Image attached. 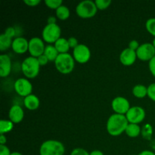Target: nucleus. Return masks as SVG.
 Instances as JSON below:
<instances>
[{
	"label": "nucleus",
	"mask_w": 155,
	"mask_h": 155,
	"mask_svg": "<svg viewBox=\"0 0 155 155\" xmlns=\"http://www.w3.org/2000/svg\"><path fill=\"white\" fill-rule=\"evenodd\" d=\"M37 60H38V61H39L40 66H44V65L47 64V63L49 61H48V59L47 58L46 56H45L44 54H42V55H40L39 57H38Z\"/></svg>",
	"instance_id": "35"
},
{
	"label": "nucleus",
	"mask_w": 155,
	"mask_h": 155,
	"mask_svg": "<svg viewBox=\"0 0 155 155\" xmlns=\"http://www.w3.org/2000/svg\"><path fill=\"white\" fill-rule=\"evenodd\" d=\"M24 104L26 108H27L28 110H35L39 107L40 101H39V98L36 95L30 94V95H27V97L24 98Z\"/></svg>",
	"instance_id": "17"
},
{
	"label": "nucleus",
	"mask_w": 155,
	"mask_h": 155,
	"mask_svg": "<svg viewBox=\"0 0 155 155\" xmlns=\"http://www.w3.org/2000/svg\"><path fill=\"white\" fill-rule=\"evenodd\" d=\"M4 33H5L7 36H8L9 37L13 38L15 36H17V31L16 28L15 27H9L8 28L5 29Z\"/></svg>",
	"instance_id": "31"
},
{
	"label": "nucleus",
	"mask_w": 155,
	"mask_h": 155,
	"mask_svg": "<svg viewBox=\"0 0 155 155\" xmlns=\"http://www.w3.org/2000/svg\"><path fill=\"white\" fill-rule=\"evenodd\" d=\"M56 18H58L61 21H66L68 19L71 15L70 9L64 5H62L58 9H56Z\"/></svg>",
	"instance_id": "22"
},
{
	"label": "nucleus",
	"mask_w": 155,
	"mask_h": 155,
	"mask_svg": "<svg viewBox=\"0 0 155 155\" xmlns=\"http://www.w3.org/2000/svg\"><path fill=\"white\" fill-rule=\"evenodd\" d=\"M68 43H69V45H70V48H75L77 46V45H79V42L78 40H77V39L76 37H74V36H71V37H70L69 39H68Z\"/></svg>",
	"instance_id": "32"
},
{
	"label": "nucleus",
	"mask_w": 155,
	"mask_h": 155,
	"mask_svg": "<svg viewBox=\"0 0 155 155\" xmlns=\"http://www.w3.org/2000/svg\"><path fill=\"white\" fill-rule=\"evenodd\" d=\"M54 47L59 54H64V53H68V51L71 48H70L69 43H68V40L65 38L61 37L56 41L54 43Z\"/></svg>",
	"instance_id": "18"
},
{
	"label": "nucleus",
	"mask_w": 155,
	"mask_h": 155,
	"mask_svg": "<svg viewBox=\"0 0 155 155\" xmlns=\"http://www.w3.org/2000/svg\"><path fill=\"white\" fill-rule=\"evenodd\" d=\"M12 152L6 145H0V155H11Z\"/></svg>",
	"instance_id": "36"
},
{
	"label": "nucleus",
	"mask_w": 155,
	"mask_h": 155,
	"mask_svg": "<svg viewBox=\"0 0 155 155\" xmlns=\"http://www.w3.org/2000/svg\"><path fill=\"white\" fill-rule=\"evenodd\" d=\"M12 38L9 37L5 33L0 35V51H4L8 49L12 45Z\"/></svg>",
	"instance_id": "23"
},
{
	"label": "nucleus",
	"mask_w": 155,
	"mask_h": 155,
	"mask_svg": "<svg viewBox=\"0 0 155 155\" xmlns=\"http://www.w3.org/2000/svg\"><path fill=\"white\" fill-rule=\"evenodd\" d=\"M137 58L142 61L149 62L155 56V48L152 43L145 42L139 45L136 50Z\"/></svg>",
	"instance_id": "8"
},
{
	"label": "nucleus",
	"mask_w": 155,
	"mask_h": 155,
	"mask_svg": "<svg viewBox=\"0 0 155 155\" xmlns=\"http://www.w3.org/2000/svg\"><path fill=\"white\" fill-rule=\"evenodd\" d=\"M12 71V60L8 54L0 55V76L1 77H6Z\"/></svg>",
	"instance_id": "16"
},
{
	"label": "nucleus",
	"mask_w": 155,
	"mask_h": 155,
	"mask_svg": "<svg viewBox=\"0 0 155 155\" xmlns=\"http://www.w3.org/2000/svg\"><path fill=\"white\" fill-rule=\"evenodd\" d=\"M141 135H142V138L145 140L151 141L152 139L153 136V127L151 124H146L142 127V130H141Z\"/></svg>",
	"instance_id": "25"
},
{
	"label": "nucleus",
	"mask_w": 155,
	"mask_h": 155,
	"mask_svg": "<svg viewBox=\"0 0 155 155\" xmlns=\"http://www.w3.org/2000/svg\"><path fill=\"white\" fill-rule=\"evenodd\" d=\"M54 65L59 73L62 74H69L74 70L75 60L70 53L59 54L54 61Z\"/></svg>",
	"instance_id": "2"
},
{
	"label": "nucleus",
	"mask_w": 155,
	"mask_h": 155,
	"mask_svg": "<svg viewBox=\"0 0 155 155\" xmlns=\"http://www.w3.org/2000/svg\"><path fill=\"white\" fill-rule=\"evenodd\" d=\"M63 2L61 0H45V4L48 8L51 9H58L61 5H62Z\"/></svg>",
	"instance_id": "27"
},
{
	"label": "nucleus",
	"mask_w": 155,
	"mask_h": 155,
	"mask_svg": "<svg viewBox=\"0 0 155 155\" xmlns=\"http://www.w3.org/2000/svg\"><path fill=\"white\" fill-rule=\"evenodd\" d=\"M61 30L57 24H47L42 31V39L49 44L54 43L59 38H61Z\"/></svg>",
	"instance_id": "6"
},
{
	"label": "nucleus",
	"mask_w": 155,
	"mask_h": 155,
	"mask_svg": "<svg viewBox=\"0 0 155 155\" xmlns=\"http://www.w3.org/2000/svg\"><path fill=\"white\" fill-rule=\"evenodd\" d=\"M133 155H136V154H133Z\"/></svg>",
	"instance_id": "45"
},
{
	"label": "nucleus",
	"mask_w": 155,
	"mask_h": 155,
	"mask_svg": "<svg viewBox=\"0 0 155 155\" xmlns=\"http://www.w3.org/2000/svg\"><path fill=\"white\" fill-rule=\"evenodd\" d=\"M148 68L151 74L155 77V56L148 62Z\"/></svg>",
	"instance_id": "33"
},
{
	"label": "nucleus",
	"mask_w": 155,
	"mask_h": 155,
	"mask_svg": "<svg viewBox=\"0 0 155 155\" xmlns=\"http://www.w3.org/2000/svg\"><path fill=\"white\" fill-rule=\"evenodd\" d=\"M73 57L75 61L80 64H86L91 58V51L85 44H79L73 49Z\"/></svg>",
	"instance_id": "7"
},
{
	"label": "nucleus",
	"mask_w": 155,
	"mask_h": 155,
	"mask_svg": "<svg viewBox=\"0 0 155 155\" xmlns=\"http://www.w3.org/2000/svg\"><path fill=\"white\" fill-rule=\"evenodd\" d=\"M14 89L17 94L22 97H27L32 94L33 86L30 81L25 78H19L14 83Z\"/></svg>",
	"instance_id": "11"
},
{
	"label": "nucleus",
	"mask_w": 155,
	"mask_h": 155,
	"mask_svg": "<svg viewBox=\"0 0 155 155\" xmlns=\"http://www.w3.org/2000/svg\"><path fill=\"white\" fill-rule=\"evenodd\" d=\"M44 54L47 57V58L48 59L49 61H55L56 58L58 56L59 52L58 51V50L56 49V48L54 47V45H51V44H48V45H45V51H44Z\"/></svg>",
	"instance_id": "19"
},
{
	"label": "nucleus",
	"mask_w": 155,
	"mask_h": 155,
	"mask_svg": "<svg viewBox=\"0 0 155 155\" xmlns=\"http://www.w3.org/2000/svg\"><path fill=\"white\" fill-rule=\"evenodd\" d=\"M139 45H139V42H138L137 40H136V39H133V40L130 41V43H129L128 48H130V49L134 50V51H136V50L139 48Z\"/></svg>",
	"instance_id": "34"
},
{
	"label": "nucleus",
	"mask_w": 155,
	"mask_h": 155,
	"mask_svg": "<svg viewBox=\"0 0 155 155\" xmlns=\"http://www.w3.org/2000/svg\"><path fill=\"white\" fill-rule=\"evenodd\" d=\"M150 147H151V149L155 151V139H152L150 141Z\"/></svg>",
	"instance_id": "42"
},
{
	"label": "nucleus",
	"mask_w": 155,
	"mask_h": 155,
	"mask_svg": "<svg viewBox=\"0 0 155 155\" xmlns=\"http://www.w3.org/2000/svg\"><path fill=\"white\" fill-rule=\"evenodd\" d=\"M9 120L13 124H19L23 120L24 117V111L22 107L18 104H14L11 107L8 112Z\"/></svg>",
	"instance_id": "15"
},
{
	"label": "nucleus",
	"mask_w": 155,
	"mask_h": 155,
	"mask_svg": "<svg viewBox=\"0 0 155 155\" xmlns=\"http://www.w3.org/2000/svg\"><path fill=\"white\" fill-rule=\"evenodd\" d=\"M45 45L43 39L39 37H33L29 40L28 51L30 56L37 58L40 55L44 54Z\"/></svg>",
	"instance_id": "10"
},
{
	"label": "nucleus",
	"mask_w": 155,
	"mask_h": 155,
	"mask_svg": "<svg viewBox=\"0 0 155 155\" xmlns=\"http://www.w3.org/2000/svg\"><path fill=\"white\" fill-rule=\"evenodd\" d=\"M145 27L147 31L155 37V18H151L147 20Z\"/></svg>",
	"instance_id": "26"
},
{
	"label": "nucleus",
	"mask_w": 155,
	"mask_h": 155,
	"mask_svg": "<svg viewBox=\"0 0 155 155\" xmlns=\"http://www.w3.org/2000/svg\"><path fill=\"white\" fill-rule=\"evenodd\" d=\"M56 21H57L56 17L50 16V17H48V19H47V24H56Z\"/></svg>",
	"instance_id": "38"
},
{
	"label": "nucleus",
	"mask_w": 155,
	"mask_h": 155,
	"mask_svg": "<svg viewBox=\"0 0 155 155\" xmlns=\"http://www.w3.org/2000/svg\"><path fill=\"white\" fill-rule=\"evenodd\" d=\"M142 128L139 126V124H129L126 129L125 133L130 138H136L141 134Z\"/></svg>",
	"instance_id": "20"
},
{
	"label": "nucleus",
	"mask_w": 155,
	"mask_h": 155,
	"mask_svg": "<svg viewBox=\"0 0 155 155\" xmlns=\"http://www.w3.org/2000/svg\"><path fill=\"white\" fill-rule=\"evenodd\" d=\"M40 64L37 58L34 57H27L21 63V71L28 79H33L38 76L40 70Z\"/></svg>",
	"instance_id": "4"
},
{
	"label": "nucleus",
	"mask_w": 155,
	"mask_h": 155,
	"mask_svg": "<svg viewBox=\"0 0 155 155\" xmlns=\"http://www.w3.org/2000/svg\"><path fill=\"white\" fill-rule=\"evenodd\" d=\"M145 110L139 106L131 107L128 112L126 114L129 124H139L142 123L145 120Z\"/></svg>",
	"instance_id": "9"
},
{
	"label": "nucleus",
	"mask_w": 155,
	"mask_h": 155,
	"mask_svg": "<svg viewBox=\"0 0 155 155\" xmlns=\"http://www.w3.org/2000/svg\"><path fill=\"white\" fill-rule=\"evenodd\" d=\"M137 58L136 51L130 48H124L120 54V61L125 66H130L136 62Z\"/></svg>",
	"instance_id": "13"
},
{
	"label": "nucleus",
	"mask_w": 155,
	"mask_h": 155,
	"mask_svg": "<svg viewBox=\"0 0 155 155\" xmlns=\"http://www.w3.org/2000/svg\"><path fill=\"white\" fill-rule=\"evenodd\" d=\"M95 5H96L97 8L99 10H104L107 8L111 4L110 0H95Z\"/></svg>",
	"instance_id": "28"
},
{
	"label": "nucleus",
	"mask_w": 155,
	"mask_h": 155,
	"mask_svg": "<svg viewBox=\"0 0 155 155\" xmlns=\"http://www.w3.org/2000/svg\"><path fill=\"white\" fill-rule=\"evenodd\" d=\"M133 94L138 98H143L148 95V87L142 84H137L133 88Z\"/></svg>",
	"instance_id": "21"
},
{
	"label": "nucleus",
	"mask_w": 155,
	"mask_h": 155,
	"mask_svg": "<svg viewBox=\"0 0 155 155\" xmlns=\"http://www.w3.org/2000/svg\"><path fill=\"white\" fill-rule=\"evenodd\" d=\"M148 96L150 99L155 101V83H151L148 86Z\"/></svg>",
	"instance_id": "29"
},
{
	"label": "nucleus",
	"mask_w": 155,
	"mask_h": 155,
	"mask_svg": "<svg viewBox=\"0 0 155 155\" xmlns=\"http://www.w3.org/2000/svg\"><path fill=\"white\" fill-rule=\"evenodd\" d=\"M129 122L126 115L114 114L109 117L106 124V129L109 135L112 136H120L125 133Z\"/></svg>",
	"instance_id": "1"
},
{
	"label": "nucleus",
	"mask_w": 155,
	"mask_h": 155,
	"mask_svg": "<svg viewBox=\"0 0 155 155\" xmlns=\"http://www.w3.org/2000/svg\"><path fill=\"white\" fill-rule=\"evenodd\" d=\"M138 155H155V153L154 151H150V150H145V151H142V152L139 153Z\"/></svg>",
	"instance_id": "40"
},
{
	"label": "nucleus",
	"mask_w": 155,
	"mask_h": 155,
	"mask_svg": "<svg viewBox=\"0 0 155 155\" xmlns=\"http://www.w3.org/2000/svg\"><path fill=\"white\" fill-rule=\"evenodd\" d=\"M89 155H104V153L100 150H94L89 153Z\"/></svg>",
	"instance_id": "41"
},
{
	"label": "nucleus",
	"mask_w": 155,
	"mask_h": 155,
	"mask_svg": "<svg viewBox=\"0 0 155 155\" xmlns=\"http://www.w3.org/2000/svg\"><path fill=\"white\" fill-rule=\"evenodd\" d=\"M64 152L63 143L54 139L45 141L39 148V155H64Z\"/></svg>",
	"instance_id": "3"
},
{
	"label": "nucleus",
	"mask_w": 155,
	"mask_h": 155,
	"mask_svg": "<svg viewBox=\"0 0 155 155\" xmlns=\"http://www.w3.org/2000/svg\"><path fill=\"white\" fill-rule=\"evenodd\" d=\"M24 2L30 7H35V6H37L41 2V1L40 0H24Z\"/></svg>",
	"instance_id": "37"
},
{
	"label": "nucleus",
	"mask_w": 155,
	"mask_h": 155,
	"mask_svg": "<svg viewBox=\"0 0 155 155\" xmlns=\"http://www.w3.org/2000/svg\"><path fill=\"white\" fill-rule=\"evenodd\" d=\"M111 107L115 114L124 115H126L131 107L130 101L122 96H117L114 98L111 102Z\"/></svg>",
	"instance_id": "12"
},
{
	"label": "nucleus",
	"mask_w": 155,
	"mask_h": 155,
	"mask_svg": "<svg viewBox=\"0 0 155 155\" xmlns=\"http://www.w3.org/2000/svg\"><path fill=\"white\" fill-rule=\"evenodd\" d=\"M14 128V124L10 120H0V134H5L12 131Z\"/></svg>",
	"instance_id": "24"
},
{
	"label": "nucleus",
	"mask_w": 155,
	"mask_h": 155,
	"mask_svg": "<svg viewBox=\"0 0 155 155\" xmlns=\"http://www.w3.org/2000/svg\"><path fill=\"white\" fill-rule=\"evenodd\" d=\"M12 50L17 54H24L28 51L29 41L22 36L15 37L12 42Z\"/></svg>",
	"instance_id": "14"
},
{
	"label": "nucleus",
	"mask_w": 155,
	"mask_h": 155,
	"mask_svg": "<svg viewBox=\"0 0 155 155\" xmlns=\"http://www.w3.org/2000/svg\"><path fill=\"white\" fill-rule=\"evenodd\" d=\"M11 155H23L21 153L18 152V151H14V152H12Z\"/></svg>",
	"instance_id": "43"
},
{
	"label": "nucleus",
	"mask_w": 155,
	"mask_h": 155,
	"mask_svg": "<svg viewBox=\"0 0 155 155\" xmlns=\"http://www.w3.org/2000/svg\"><path fill=\"white\" fill-rule=\"evenodd\" d=\"M7 142V138L4 134H1L0 136V145H5Z\"/></svg>",
	"instance_id": "39"
},
{
	"label": "nucleus",
	"mask_w": 155,
	"mask_h": 155,
	"mask_svg": "<svg viewBox=\"0 0 155 155\" xmlns=\"http://www.w3.org/2000/svg\"><path fill=\"white\" fill-rule=\"evenodd\" d=\"M98 8L95 2L91 0H84L79 3L76 7V13L80 18L87 19L95 16Z\"/></svg>",
	"instance_id": "5"
},
{
	"label": "nucleus",
	"mask_w": 155,
	"mask_h": 155,
	"mask_svg": "<svg viewBox=\"0 0 155 155\" xmlns=\"http://www.w3.org/2000/svg\"><path fill=\"white\" fill-rule=\"evenodd\" d=\"M152 44H153V45H154V48H155V37L154 38V39H153V41H152Z\"/></svg>",
	"instance_id": "44"
},
{
	"label": "nucleus",
	"mask_w": 155,
	"mask_h": 155,
	"mask_svg": "<svg viewBox=\"0 0 155 155\" xmlns=\"http://www.w3.org/2000/svg\"><path fill=\"white\" fill-rule=\"evenodd\" d=\"M70 155H89V153L84 148H77L71 151Z\"/></svg>",
	"instance_id": "30"
}]
</instances>
